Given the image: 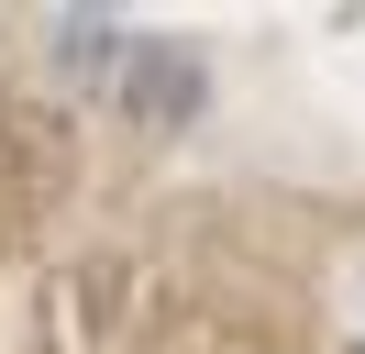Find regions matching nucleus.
<instances>
[{
  "label": "nucleus",
  "instance_id": "obj_2",
  "mask_svg": "<svg viewBox=\"0 0 365 354\" xmlns=\"http://www.w3.org/2000/svg\"><path fill=\"white\" fill-rule=\"evenodd\" d=\"M122 56H133V44H122V22H100V11H56V66H67V78H111Z\"/></svg>",
  "mask_w": 365,
  "mask_h": 354
},
{
  "label": "nucleus",
  "instance_id": "obj_1",
  "mask_svg": "<svg viewBox=\"0 0 365 354\" xmlns=\"http://www.w3.org/2000/svg\"><path fill=\"white\" fill-rule=\"evenodd\" d=\"M122 66H133V111L144 122H188V111H200V66H188L178 44H133Z\"/></svg>",
  "mask_w": 365,
  "mask_h": 354
}]
</instances>
